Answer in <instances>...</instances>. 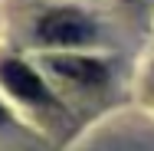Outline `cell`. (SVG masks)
Masks as SVG:
<instances>
[{
	"label": "cell",
	"instance_id": "obj_3",
	"mask_svg": "<svg viewBox=\"0 0 154 151\" xmlns=\"http://www.w3.org/2000/svg\"><path fill=\"white\" fill-rule=\"evenodd\" d=\"M46 69L75 86H102L108 79V66L92 56H46Z\"/></svg>",
	"mask_w": 154,
	"mask_h": 151
},
{
	"label": "cell",
	"instance_id": "obj_2",
	"mask_svg": "<svg viewBox=\"0 0 154 151\" xmlns=\"http://www.w3.org/2000/svg\"><path fill=\"white\" fill-rule=\"evenodd\" d=\"M0 86L10 92L13 99L26 105H53V92L39 79V72L26 66L23 59H3L0 62Z\"/></svg>",
	"mask_w": 154,
	"mask_h": 151
},
{
	"label": "cell",
	"instance_id": "obj_1",
	"mask_svg": "<svg viewBox=\"0 0 154 151\" xmlns=\"http://www.w3.org/2000/svg\"><path fill=\"white\" fill-rule=\"evenodd\" d=\"M36 36L49 46H79V43H89L95 36L92 20L79 10H49L39 23H36Z\"/></svg>",
	"mask_w": 154,
	"mask_h": 151
},
{
	"label": "cell",
	"instance_id": "obj_4",
	"mask_svg": "<svg viewBox=\"0 0 154 151\" xmlns=\"http://www.w3.org/2000/svg\"><path fill=\"white\" fill-rule=\"evenodd\" d=\"M7 121H10V112H7V105L0 102V125H7Z\"/></svg>",
	"mask_w": 154,
	"mask_h": 151
}]
</instances>
